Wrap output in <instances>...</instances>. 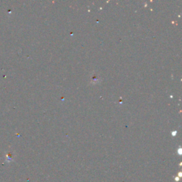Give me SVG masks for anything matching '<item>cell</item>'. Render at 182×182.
Returning <instances> with one entry per match:
<instances>
[{"label": "cell", "mask_w": 182, "mask_h": 182, "mask_svg": "<svg viewBox=\"0 0 182 182\" xmlns=\"http://www.w3.org/2000/svg\"><path fill=\"white\" fill-rule=\"evenodd\" d=\"M181 176H182V174H181V172H179V176L181 177Z\"/></svg>", "instance_id": "7a4b0ae2"}, {"label": "cell", "mask_w": 182, "mask_h": 182, "mask_svg": "<svg viewBox=\"0 0 182 182\" xmlns=\"http://www.w3.org/2000/svg\"><path fill=\"white\" fill-rule=\"evenodd\" d=\"M175 180H176V181H179V177L176 176V177H175Z\"/></svg>", "instance_id": "6da1fadb"}]
</instances>
